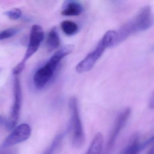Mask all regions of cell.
I'll use <instances>...</instances> for the list:
<instances>
[{
  "instance_id": "cell-19",
  "label": "cell",
  "mask_w": 154,
  "mask_h": 154,
  "mask_svg": "<svg viewBox=\"0 0 154 154\" xmlns=\"http://www.w3.org/2000/svg\"><path fill=\"white\" fill-rule=\"evenodd\" d=\"M149 107L151 109H154V94H152L149 100Z\"/></svg>"
},
{
  "instance_id": "cell-11",
  "label": "cell",
  "mask_w": 154,
  "mask_h": 154,
  "mask_svg": "<svg viewBox=\"0 0 154 154\" xmlns=\"http://www.w3.org/2000/svg\"><path fill=\"white\" fill-rule=\"evenodd\" d=\"M103 137L100 132L97 133L93 139L85 154H102L103 149Z\"/></svg>"
},
{
  "instance_id": "cell-4",
  "label": "cell",
  "mask_w": 154,
  "mask_h": 154,
  "mask_svg": "<svg viewBox=\"0 0 154 154\" xmlns=\"http://www.w3.org/2000/svg\"><path fill=\"white\" fill-rule=\"evenodd\" d=\"M68 107L70 113V122L68 128L72 132V144L76 148H80L85 142V135L76 97L73 96L70 98Z\"/></svg>"
},
{
  "instance_id": "cell-15",
  "label": "cell",
  "mask_w": 154,
  "mask_h": 154,
  "mask_svg": "<svg viewBox=\"0 0 154 154\" xmlns=\"http://www.w3.org/2000/svg\"><path fill=\"white\" fill-rule=\"evenodd\" d=\"M20 29L17 28H11L0 31V40H4L14 36L19 32Z\"/></svg>"
},
{
  "instance_id": "cell-9",
  "label": "cell",
  "mask_w": 154,
  "mask_h": 154,
  "mask_svg": "<svg viewBox=\"0 0 154 154\" xmlns=\"http://www.w3.org/2000/svg\"><path fill=\"white\" fill-rule=\"evenodd\" d=\"M153 140L154 138L152 137L144 142H140L139 134L138 133H134L131 136L128 145L122 150L121 154H139L152 143Z\"/></svg>"
},
{
  "instance_id": "cell-6",
  "label": "cell",
  "mask_w": 154,
  "mask_h": 154,
  "mask_svg": "<svg viewBox=\"0 0 154 154\" xmlns=\"http://www.w3.org/2000/svg\"><path fill=\"white\" fill-rule=\"evenodd\" d=\"M14 101L10 112L8 120L10 130H13L17 124L22 104V90L18 75H15L13 86Z\"/></svg>"
},
{
  "instance_id": "cell-2",
  "label": "cell",
  "mask_w": 154,
  "mask_h": 154,
  "mask_svg": "<svg viewBox=\"0 0 154 154\" xmlns=\"http://www.w3.org/2000/svg\"><path fill=\"white\" fill-rule=\"evenodd\" d=\"M68 55L66 49L61 48L54 53L45 66L35 73L33 82L36 89L41 90L45 87L54 78L61 60Z\"/></svg>"
},
{
  "instance_id": "cell-12",
  "label": "cell",
  "mask_w": 154,
  "mask_h": 154,
  "mask_svg": "<svg viewBox=\"0 0 154 154\" xmlns=\"http://www.w3.org/2000/svg\"><path fill=\"white\" fill-rule=\"evenodd\" d=\"M60 38L56 28L54 27L48 33L46 45L48 50L52 52L60 45Z\"/></svg>"
},
{
  "instance_id": "cell-18",
  "label": "cell",
  "mask_w": 154,
  "mask_h": 154,
  "mask_svg": "<svg viewBox=\"0 0 154 154\" xmlns=\"http://www.w3.org/2000/svg\"><path fill=\"white\" fill-rule=\"evenodd\" d=\"M0 127H3L7 130L10 131L8 120L2 115H0Z\"/></svg>"
},
{
  "instance_id": "cell-17",
  "label": "cell",
  "mask_w": 154,
  "mask_h": 154,
  "mask_svg": "<svg viewBox=\"0 0 154 154\" xmlns=\"http://www.w3.org/2000/svg\"><path fill=\"white\" fill-rule=\"evenodd\" d=\"M0 154H18V151L15 148L0 149Z\"/></svg>"
},
{
  "instance_id": "cell-16",
  "label": "cell",
  "mask_w": 154,
  "mask_h": 154,
  "mask_svg": "<svg viewBox=\"0 0 154 154\" xmlns=\"http://www.w3.org/2000/svg\"><path fill=\"white\" fill-rule=\"evenodd\" d=\"M5 16L13 20L19 19L21 16V11L20 9L14 8L4 13Z\"/></svg>"
},
{
  "instance_id": "cell-7",
  "label": "cell",
  "mask_w": 154,
  "mask_h": 154,
  "mask_svg": "<svg viewBox=\"0 0 154 154\" xmlns=\"http://www.w3.org/2000/svg\"><path fill=\"white\" fill-rule=\"evenodd\" d=\"M31 132V127L27 123H23L15 127L1 145L0 149L11 147L26 141L30 137Z\"/></svg>"
},
{
  "instance_id": "cell-13",
  "label": "cell",
  "mask_w": 154,
  "mask_h": 154,
  "mask_svg": "<svg viewBox=\"0 0 154 154\" xmlns=\"http://www.w3.org/2000/svg\"><path fill=\"white\" fill-rule=\"evenodd\" d=\"M67 131H69L68 129L67 131H63L57 134L53 140L52 143L50 144L49 146L45 150L43 154H54L57 148L62 143Z\"/></svg>"
},
{
  "instance_id": "cell-3",
  "label": "cell",
  "mask_w": 154,
  "mask_h": 154,
  "mask_svg": "<svg viewBox=\"0 0 154 154\" xmlns=\"http://www.w3.org/2000/svg\"><path fill=\"white\" fill-rule=\"evenodd\" d=\"M115 34V31L113 30H109L106 32L93 50L77 65L75 67L76 72L82 73L90 71L102 55L106 48L111 47Z\"/></svg>"
},
{
  "instance_id": "cell-14",
  "label": "cell",
  "mask_w": 154,
  "mask_h": 154,
  "mask_svg": "<svg viewBox=\"0 0 154 154\" xmlns=\"http://www.w3.org/2000/svg\"><path fill=\"white\" fill-rule=\"evenodd\" d=\"M61 29L63 32L68 36H72L77 33L78 30V25L70 20H64L61 23Z\"/></svg>"
},
{
  "instance_id": "cell-10",
  "label": "cell",
  "mask_w": 154,
  "mask_h": 154,
  "mask_svg": "<svg viewBox=\"0 0 154 154\" xmlns=\"http://www.w3.org/2000/svg\"><path fill=\"white\" fill-rule=\"evenodd\" d=\"M83 11V7L81 3L75 1H69L64 4L61 14L66 17H72L79 16Z\"/></svg>"
},
{
  "instance_id": "cell-1",
  "label": "cell",
  "mask_w": 154,
  "mask_h": 154,
  "mask_svg": "<svg viewBox=\"0 0 154 154\" xmlns=\"http://www.w3.org/2000/svg\"><path fill=\"white\" fill-rule=\"evenodd\" d=\"M153 15L150 6L142 8L130 20L115 31L116 34L111 47L116 46L129 37L138 32L150 28L153 24Z\"/></svg>"
},
{
  "instance_id": "cell-8",
  "label": "cell",
  "mask_w": 154,
  "mask_h": 154,
  "mask_svg": "<svg viewBox=\"0 0 154 154\" xmlns=\"http://www.w3.org/2000/svg\"><path fill=\"white\" fill-rule=\"evenodd\" d=\"M131 109L127 108L117 118L105 147L104 154H111L117 141L118 136L124 128L131 113Z\"/></svg>"
},
{
  "instance_id": "cell-20",
  "label": "cell",
  "mask_w": 154,
  "mask_h": 154,
  "mask_svg": "<svg viewBox=\"0 0 154 154\" xmlns=\"http://www.w3.org/2000/svg\"><path fill=\"white\" fill-rule=\"evenodd\" d=\"M0 72H1V69H0Z\"/></svg>"
},
{
  "instance_id": "cell-5",
  "label": "cell",
  "mask_w": 154,
  "mask_h": 154,
  "mask_svg": "<svg viewBox=\"0 0 154 154\" xmlns=\"http://www.w3.org/2000/svg\"><path fill=\"white\" fill-rule=\"evenodd\" d=\"M45 38L43 28L38 25L32 26L29 35L28 46L22 61L13 69L14 75H18L25 68L27 61L38 51Z\"/></svg>"
}]
</instances>
